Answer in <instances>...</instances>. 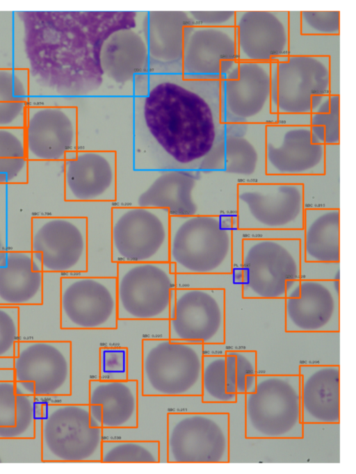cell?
I'll use <instances>...</instances> for the list:
<instances>
[{
  "label": "cell",
  "mask_w": 356,
  "mask_h": 474,
  "mask_svg": "<svg viewBox=\"0 0 356 474\" xmlns=\"http://www.w3.org/2000/svg\"><path fill=\"white\" fill-rule=\"evenodd\" d=\"M230 417L227 412L168 411L166 461L222 464L229 461Z\"/></svg>",
  "instance_id": "obj_8"
},
{
  "label": "cell",
  "mask_w": 356,
  "mask_h": 474,
  "mask_svg": "<svg viewBox=\"0 0 356 474\" xmlns=\"http://www.w3.org/2000/svg\"><path fill=\"white\" fill-rule=\"evenodd\" d=\"M332 64L330 56L302 54H289L271 62V112L310 115L312 97L331 94Z\"/></svg>",
  "instance_id": "obj_11"
},
{
  "label": "cell",
  "mask_w": 356,
  "mask_h": 474,
  "mask_svg": "<svg viewBox=\"0 0 356 474\" xmlns=\"http://www.w3.org/2000/svg\"><path fill=\"white\" fill-rule=\"evenodd\" d=\"M204 171L167 170L159 174L141 192L135 206L168 210L170 216L201 214L195 190Z\"/></svg>",
  "instance_id": "obj_27"
},
{
  "label": "cell",
  "mask_w": 356,
  "mask_h": 474,
  "mask_svg": "<svg viewBox=\"0 0 356 474\" xmlns=\"http://www.w3.org/2000/svg\"><path fill=\"white\" fill-rule=\"evenodd\" d=\"M16 393L38 397L70 396L72 393V342L19 343L13 359Z\"/></svg>",
  "instance_id": "obj_12"
},
{
  "label": "cell",
  "mask_w": 356,
  "mask_h": 474,
  "mask_svg": "<svg viewBox=\"0 0 356 474\" xmlns=\"http://www.w3.org/2000/svg\"><path fill=\"white\" fill-rule=\"evenodd\" d=\"M168 338L205 345L226 339V291L224 288H180L172 293Z\"/></svg>",
  "instance_id": "obj_13"
},
{
  "label": "cell",
  "mask_w": 356,
  "mask_h": 474,
  "mask_svg": "<svg viewBox=\"0 0 356 474\" xmlns=\"http://www.w3.org/2000/svg\"><path fill=\"white\" fill-rule=\"evenodd\" d=\"M309 126L314 142L340 145V95L312 97Z\"/></svg>",
  "instance_id": "obj_32"
},
{
  "label": "cell",
  "mask_w": 356,
  "mask_h": 474,
  "mask_svg": "<svg viewBox=\"0 0 356 474\" xmlns=\"http://www.w3.org/2000/svg\"><path fill=\"white\" fill-rule=\"evenodd\" d=\"M132 86L135 156L143 154L158 171L198 170L223 126L220 81L149 70Z\"/></svg>",
  "instance_id": "obj_1"
},
{
  "label": "cell",
  "mask_w": 356,
  "mask_h": 474,
  "mask_svg": "<svg viewBox=\"0 0 356 474\" xmlns=\"http://www.w3.org/2000/svg\"><path fill=\"white\" fill-rule=\"evenodd\" d=\"M192 24L188 11H147L140 31L151 70L181 72L184 28Z\"/></svg>",
  "instance_id": "obj_26"
},
{
  "label": "cell",
  "mask_w": 356,
  "mask_h": 474,
  "mask_svg": "<svg viewBox=\"0 0 356 474\" xmlns=\"http://www.w3.org/2000/svg\"><path fill=\"white\" fill-rule=\"evenodd\" d=\"M298 375L302 423H339V366L302 364Z\"/></svg>",
  "instance_id": "obj_25"
},
{
  "label": "cell",
  "mask_w": 356,
  "mask_h": 474,
  "mask_svg": "<svg viewBox=\"0 0 356 474\" xmlns=\"http://www.w3.org/2000/svg\"><path fill=\"white\" fill-rule=\"evenodd\" d=\"M129 350L124 346H102L99 349V379H129Z\"/></svg>",
  "instance_id": "obj_39"
},
{
  "label": "cell",
  "mask_w": 356,
  "mask_h": 474,
  "mask_svg": "<svg viewBox=\"0 0 356 474\" xmlns=\"http://www.w3.org/2000/svg\"><path fill=\"white\" fill-rule=\"evenodd\" d=\"M115 265L118 320L168 321L177 287L169 261Z\"/></svg>",
  "instance_id": "obj_10"
},
{
  "label": "cell",
  "mask_w": 356,
  "mask_h": 474,
  "mask_svg": "<svg viewBox=\"0 0 356 474\" xmlns=\"http://www.w3.org/2000/svg\"><path fill=\"white\" fill-rule=\"evenodd\" d=\"M227 391L245 394L255 389L257 352L255 350H228L225 353Z\"/></svg>",
  "instance_id": "obj_34"
},
{
  "label": "cell",
  "mask_w": 356,
  "mask_h": 474,
  "mask_svg": "<svg viewBox=\"0 0 356 474\" xmlns=\"http://www.w3.org/2000/svg\"><path fill=\"white\" fill-rule=\"evenodd\" d=\"M18 338L17 318L10 311L0 308V359L14 358Z\"/></svg>",
  "instance_id": "obj_40"
},
{
  "label": "cell",
  "mask_w": 356,
  "mask_h": 474,
  "mask_svg": "<svg viewBox=\"0 0 356 474\" xmlns=\"http://www.w3.org/2000/svg\"><path fill=\"white\" fill-rule=\"evenodd\" d=\"M298 27L302 35L339 36L340 11H298Z\"/></svg>",
  "instance_id": "obj_37"
},
{
  "label": "cell",
  "mask_w": 356,
  "mask_h": 474,
  "mask_svg": "<svg viewBox=\"0 0 356 474\" xmlns=\"http://www.w3.org/2000/svg\"><path fill=\"white\" fill-rule=\"evenodd\" d=\"M31 254L47 270L84 273L88 270V220L86 216L34 218Z\"/></svg>",
  "instance_id": "obj_15"
},
{
  "label": "cell",
  "mask_w": 356,
  "mask_h": 474,
  "mask_svg": "<svg viewBox=\"0 0 356 474\" xmlns=\"http://www.w3.org/2000/svg\"><path fill=\"white\" fill-rule=\"evenodd\" d=\"M62 163L63 197L66 202L116 201V151L78 149L68 153Z\"/></svg>",
  "instance_id": "obj_22"
},
{
  "label": "cell",
  "mask_w": 356,
  "mask_h": 474,
  "mask_svg": "<svg viewBox=\"0 0 356 474\" xmlns=\"http://www.w3.org/2000/svg\"><path fill=\"white\" fill-rule=\"evenodd\" d=\"M238 62L234 26L184 27L181 60L184 79L220 81Z\"/></svg>",
  "instance_id": "obj_21"
},
{
  "label": "cell",
  "mask_w": 356,
  "mask_h": 474,
  "mask_svg": "<svg viewBox=\"0 0 356 474\" xmlns=\"http://www.w3.org/2000/svg\"><path fill=\"white\" fill-rule=\"evenodd\" d=\"M232 275L247 300L284 299L302 277L301 231H239Z\"/></svg>",
  "instance_id": "obj_2"
},
{
  "label": "cell",
  "mask_w": 356,
  "mask_h": 474,
  "mask_svg": "<svg viewBox=\"0 0 356 474\" xmlns=\"http://www.w3.org/2000/svg\"><path fill=\"white\" fill-rule=\"evenodd\" d=\"M29 104L0 103V128H24Z\"/></svg>",
  "instance_id": "obj_43"
},
{
  "label": "cell",
  "mask_w": 356,
  "mask_h": 474,
  "mask_svg": "<svg viewBox=\"0 0 356 474\" xmlns=\"http://www.w3.org/2000/svg\"><path fill=\"white\" fill-rule=\"evenodd\" d=\"M170 220L166 209L113 205L111 209V262H168Z\"/></svg>",
  "instance_id": "obj_9"
},
{
  "label": "cell",
  "mask_w": 356,
  "mask_h": 474,
  "mask_svg": "<svg viewBox=\"0 0 356 474\" xmlns=\"http://www.w3.org/2000/svg\"><path fill=\"white\" fill-rule=\"evenodd\" d=\"M305 209L300 180L266 176L237 184L235 219L239 231H301Z\"/></svg>",
  "instance_id": "obj_4"
},
{
  "label": "cell",
  "mask_w": 356,
  "mask_h": 474,
  "mask_svg": "<svg viewBox=\"0 0 356 474\" xmlns=\"http://www.w3.org/2000/svg\"><path fill=\"white\" fill-rule=\"evenodd\" d=\"M16 394L15 425L0 427V439H34L40 430L43 401L33 395Z\"/></svg>",
  "instance_id": "obj_36"
},
{
  "label": "cell",
  "mask_w": 356,
  "mask_h": 474,
  "mask_svg": "<svg viewBox=\"0 0 356 474\" xmlns=\"http://www.w3.org/2000/svg\"><path fill=\"white\" fill-rule=\"evenodd\" d=\"M42 276L31 252L0 251V298L10 304L31 300L39 291Z\"/></svg>",
  "instance_id": "obj_30"
},
{
  "label": "cell",
  "mask_w": 356,
  "mask_h": 474,
  "mask_svg": "<svg viewBox=\"0 0 356 474\" xmlns=\"http://www.w3.org/2000/svg\"><path fill=\"white\" fill-rule=\"evenodd\" d=\"M204 345L144 338L141 341V391L145 397H200Z\"/></svg>",
  "instance_id": "obj_5"
},
{
  "label": "cell",
  "mask_w": 356,
  "mask_h": 474,
  "mask_svg": "<svg viewBox=\"0 0 356 474\" xmlns=\"http://www.w3.org/2000/svg\"><path fill=\"white\" fill-rule=\"evenodd\" d=\"M62 283V329H118L119 320L115 277H72L63 279Z\"/></svg>",
  "instance_id": "obj_16"
},
{
  "label": "cell",
  "mask_w": 356,
  "mask_h": 474,
  "mask_svg": "<svg viewBox=\"0 0 356 474\" xmlns=\"http://www.w3.org/2000/svg\"><path fill=\"white\" fill-rule=\"evenodd\" d=\"M161 461L158 440H104L102 463L156 464Z\"/></svg>",
  "instance_id": "obj_33"
},
{
  "label": "cell",
  "mask_w": 356,
  "mask_h": 474,
  "mask_svg": "<svg viewBox=\"0 0 356 474\" xmlns=\"http://www.w3.org/2000/svg\"><path fill=\"white\" fill-rule=\"evenodd\" d=\"M193 25L208 27H232L235 24L236 10L188 11Z\"/></svg>",
  "instance_id": "obj_42"
},
{
  "label": "cell",
  "mask_w": 356,
  "mask_h": 474,
  "mask_svg": "<svg viewBox=\"0 0 356 474\" xmlns=\"http://www.w3.org/2000/svg\"><path fill=\"white\" fill-rule=\"evenodd\" d=\"M29 95L28 68H0V103L29 104Z\"/></svg>",
  "instance_id": "obj_38"
},
{
  "label": "cell",
  "mask_w": 356,
  "mask_h": 474,
  "mask_svg": "<svg viewBox=\"0 0 356 474\" xmlns=\"http://www.w3.org/2000/svg\"><path fill=\"white\" fill-rule=\"evenodd\" d=\"M16 395L13 379H0V427L15 425Z\"/></svg>",
  "instance_id": "obj_41"
},
{
  "label": "cell",
  "mask_w": 356,
  "mask_h": 474,
  "mask_svg": "<svg viewBox=\"0 0 356 474\" xmlns=\"http://www.w3.org/2000/svg\"><path fill=\"white\" fill-rule=\"evenodd\" d=\"M29 162L62 163L78 149V108L29 104L24 126Z\"/></svg>",
  "instance_id": "obj_20"
},
{
  "label": "cell",
  "mask_w": 356,
  "mask_h": 474,
  "mask_svg": "<svg viewBox=\"0 0 356 474\" xmlns=\"http://www.w3.org/2000/svg\"><path fill=\"white\" fill-rule=\"evenodd\" d=\"M326 145L314 142L309 125H266L267 177H310L326 173Z\"/></svg>",
  "instance_id": "obj_17"
},
{
  "label": "cell",
  "mask_w": 356,
  "mask_h": 474,
  "mask_svg": "<svg viewBox=\"0 0 356 474\" xmlns=\"http://www.w3.org/2000/svg\"><path fill=\"white\" fill-rule=\"evenodd\" d=\"M202 402L213 404L235 403L237 395L227 389L225 354H205L202 369Z\"/></svg>",
  "instance_id": "obj_35"
},
{
  "label": "cell",
  "mask_w": 356,
  "mask_h": 474,
  "mask_svg": "<svg viewBox=\"0 0 356 474\" xmlns=\"http://www.w3.org/2000/svg\"><path fill=\"white\" fill-rule=\"evenodd\" d=\"M137 379H90L88 407L91 420L103 429H136L139 425Z\"/></svg>",
  "instance_id": "obj_24"
},
{
  "label": "cell",
  "mask_w": 356,
  "mask_h": 474,
  "mask_svg": "<svg viewBox=\"0 0 356 474\" xmlns=\"http://www.w3.org/2000/svg\"><path fill=\"white\" fill-rule=\"evenodd\" d=\"M302 263H340V208L307 207L302 238Z\"/></svg>",
  "instance_id": "obj_29"
},
{
  "label": "cell",
  "mask_w": 356,
  "mask_h": 474,
  "mask_svg": "<svg viewBox=\"0 0 356 474\" xmlns=\"http://www.w3.org/2000/svg\"><path fill=\"white\" fill-rule=\"evenodd\" d=\"M222 124L277 122L271 112L270 63L238 61L220 80Z\"/></svg>",
  "instance_id": "obj_14"
},
{
  "label": "cell",
  "mask_w": 356,
  "mask_h": 474,
  "mask_svg": "<svg viewBox=\"0 0 356 474\" xmlns=\"http://www.w3.org/2000/svg\"><path fill=\"white\" fill-rule=\"evenodd\" d=\"M0 251H1V241H0Z\"/></svg>",
  "instance_id": "obj_44"
},
{
  "label": "cell",
  "mask_w": 356,
  "mask_h": 474,
  "mask_svg": "<svg viewBox=\"0 0 356 474\" xmlns=\"http://www.w3.org/2000/svg\"><path fill=\"white\" fill-rule=\"evenodd\" d=\"M265 129L263 124H223L216 144L198 170L222 172L238 182L264 179Z\"/></svg>",
  "instance_id": "obj_19"
},
{
  "label": "cell",
  "mask_w": 356,
  "mask_h": 474,
  "mask_svg": "<svg viewBox=\"0 0 356 474\" xmlns=\"http://www.w3.org/2000/svg\"><path fill=\"white\" fill-rule=\"evenodd\" d=\"M245 395L247 439L303 438L298 373L257 375Z\"/></svg>",
  "instance_id": "obj_6"
},
{
  "label": "cell",
  "mask_w": 356,
  "mask_h": 474,
  "mask_svg": "<svg viewBox=\"0 0 356 474\" xmlns=\"http://www.w3.org/2000/svg\"><path fill=\"white\" fill-rule=\"evenodd\" d=\"M30 162L23 128H0V185L26 184Z\"/></svg>",
  "instance_id": "obj_31"
},
{
  "label": "cell",
  "mask_w": 356,
  "mask_h": 474,
  "mask_svg": "<svg viewBox=\"0 0 356 474\" xmlns=\"http://www.w3.org/2000/svg\"><path fill=\"white\" fill-rule=\"evenodd\" d=\"M103 430L91 420L88 404L43 401L42 462H101Z\"/></svg>",
  "instance_id": "obj_7"
},
{
  "label": "cell",
  "mask_w": 356,
  "mask_h": 474,
  "mask_svg": "<svg viewBox=\"0 0 356 474\" xmlns=\"http://www.w3.org/2000/svg\"><path fill=\"white\" fill-rule=\"evenodd\" d=\"M136 26L117 28L104 40L99 54L104 79L119 85L132 83L149 70L147 47Z\"/></svg>",
  "instance_id": "obj_28"
},
{
  "label": "cell",
  "mask_w": 356,
  "mask_h": 474,
  "mask_svg": "<svg viewBox=\"0 0 356 474\" xmlns=\"http://www.w3.org/2000/svg\"><path fill=\"white\" fill-rule=\"evenodd\" d=\"M235 215L171 216L169 263L180 275H232Z\"/></svg>",
  "instance_id": "obj_3"
},
{
  "label": "cell",
  "mask_w": 356,
  "mask_h": 474,
  "mask_svg": "<svg viewBox=\"0 0 356 474\" xmlns=\"http://www.w3.org/2000/svg\"><path fill=\"white\" fill-rule=\"evenodd\" d=\"M284 300L286 332H339V279L301 277L287 288Z\"/></svg>",
  "instance_id": "obj_18"
},
{
  "label": "cell",
  "mask_w": 356,
  "mask_h": 474,
  "mask_svg": "<svg viewBox=\"0 0 356 474\" xmlns=\"http://www.w3.org/2000/svg\"><path fill=\"white\" fill-rule=\"evenodd\" d=\"M238 61L271 63L289 54V10H236Z\"/></svg>",
  "instance_id": "obj_23"
}]
</instances>
